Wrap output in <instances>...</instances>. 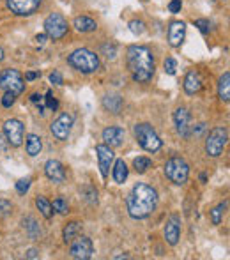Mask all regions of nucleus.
Wrapping results in <instances>:
<instances>
[{
    "label": "nucleus",
    "instance_id": "23",
    "mask_svg": "<svg viewBox=\"0 0 230 260\" xmlns=\"http://www.w3.org/2000/svg\"><path fill=\"white\" fill-rule=\"evenodd\" d=\"M128 179V166L124 163V159H117L113 165V181L117 184H123Z\"/></svg>",
    "mask_w": 230,
    "mask_h": 260
},
{
    "label": "nucleus",
    "instance_id": "12",
    "mask_svg": "<svg viewBox=\"0 0 230 260\" xmlns=\"http://www.w3.org/2000/svg\"><path fill=\"white\" fill-rule=\"evenodd\" d=\"M71 126H73V117L69 113H62L57 120L51 122L50 129L57 140H68L69 133H71Z\"/></svg>",
    "mask_w": 230,
    "mask_h": 260
},
{
    "label": "nucleus",
    "instance_id": "33",
    "mask_svg": "<svg viewBox=\"0 0 230 260\" xmlns=\"http://www.w3.org/2000/svg\"><path fill=\"white\" fill-rule=\"evenodd\" d=\"M128 27H130V30L135 34V36H140V34L145 32V23L142 22V20H131Z\"/></svg>",
    "mask_w": 230,
    "mask_h": 260
},
{
    "label": "nucleus",
    "instance_id": "28",
    "mask_svg": "<svg viewBox=\"0 0 230 260\" xmlns=\"http://www.w3.org/2000/svg\"><path fill=\"white\" fill-rule=\"evenodd\" d=\"M80 193H82L83 200H85L87 204H90V206H96V204H97V191L92 188V186H89V184L83 186Z\"/></svg>",
    "mask_w": 230,
    "mask_h": 260
},
{
    "label": "nucleus",
    "instance_id": "3",
    "mask_svg": "<svg viewBox=\"0 0 230 260\" xmlns=\"http://www.w3.org/2000/svg\"><path fill=\"white\" fill-rule=\"evenodd\" d=\"M68 62L71 68H75L76 71L80 73H85V75L96 73L97 69L101 68L99 57H97L94 51L87 50V48H78V50H75L68 57Z\"/></svg>",
    "mask_w": 230,
    "mask_h": 260
},
{
    "label": "nucleus",
    "instance_id": "48",
    "mask_svg": "<svg viewBox=\"0 0 230 260\" xmlns=\"http://www.w3.org/2000/svg\"><path fill=\"white\" fill-rule=\"evenodd\" d=\"M4 58H6V51L2 50V48H0V62L4 60Z\"/></svg>",
    "mask_w": 230,
    "mask_h": 260
},
{
    "label": "nucleus",
    "instance_id": "24",
    "mask_svg": "<svg viewBox=\"0 0 230 260\" xmlns=\"http://www.w3.org/2000/svg\"><path fill=\"white\" fill-rule=\"evenodd\" d=\"M43 149V144H41V138L37 135H29L27 137V154L29 156H37Z\"/></svg>",
    "mask_w": 230,
    "mask_h": 260
},
{
    "label": "nucleus",
    "instance_id": "27",
    "mask_svg": "<svg viewBox=\"0 0 230 260\" xmlns=\"http://www.w3.org/2000/svg\"><path fill=\"white\" fill-rule=\"evenodd\" d=\"M36 206H37V209L41 211V214H43L46 220H50L51 216H53V209H51V204L48 202L44 197H37L36 199Z\"/></svg>",
    "mask_w": 230,
    "mask_h": 260
},
{
    "label": "nucleus",
    "instance_id": "41",
    "mask_svg": "<svg viewBox=\"0 0 230 260\" xmlns=\"http://www.w3.org/2000/svg\"><path fill=\"white\" fill-rule=\"evenodd\" d=\"M204 131H205V124L204 122L197 124V126H191L190 127V137H191V135H193V137H200Z\"/></svg>",
    "mask_w": 230,
    "mask_h": 260
},
{
    "label": "nucleus",
    "instance_id": "10",
    "mask_svg": "<svg viewBox=\"0 0 230 260\" xmlns=\"http://www.w3.org/2000/svg\"><path fill=\"white\" fill-rule=\"evenodd\" d=\"M69 253H71L73 258L78 260H89L94 253V246L92 241L89 237H78L76 235L71 241V248H69Z\"/></svg>",
    "mask_w": 230,
    "mask_h": 260
},
{
    "label": "nucleus",
    "instance_id": "39",
    "mask_svg": "<svg viewBox=\"0 0 230 260\" xmlns=\"http://www.w3.org/2000/svg\"><path fill=\"white\" fill-rule=\"evenodd\" d=\"M44 103H46V106L50 110H57L59 108V101L53 98V94H51V92H48V94H46V98H44Z\"/></svg>",
    "mask_w": 230,
    "mask_h": 260
},
{
    "label": "nucleus",
    "instance_id": "20",
    "mask_svg": "<svg viewBox=\"0 0 230 260\" xmlns=\"http://www.w3.org/2000/svg\"><path fill=\"white\" fill-rule=\"evenodd\" d=\"M73 27H75L78 32H94V30L97 29V23L94 22L92 18H89V16H78V18H75V22H73Z\"/></svg>",
    "mask_w": 230,
    "mask_h": 260
},
{
    "label": "nucleus",
    "instance_id": "4",
    "mask_svg": "<svg viewBox=\"0 0 230 260\" xmlns=\"http://www.w3.org/2000/svg\"><path fill=\"white\" fill-rule=\"evenodd\" d=\"M135 137H137L140 147L145 149L147 152H158L161 149V140H159L158 133L152 129L151 124H137L135 126Z\"/></svg>",
    "mask_w": 230,
    "mask_h": 260
},
{
    "label": "nucleus",
    "instance_id": "47",
    "mask_svg": "<svg viewBox=\"0 0 230 260\" xmlns=\"http://www.w3.org/2000/svg\"><path fill=\"white\" fill-rule=\"evenodd\" d=\"M30 99H32V103H41V101H43V98H41L39 94H32V96H30Z\"/></svg>",
    "mask_w": 230,
    "mask_h": 260
},
{
    "label": "nucleus",
    "instance_id": "6",
    "mask_svg": "<svg viewBox=\"0 0 230 260\" xmlns=\"http://www.w3.org/2000/svg\"><path fill=\"white\" fill-rule=\"evenodd\" d=\"M165 175L174 184H184L190 175V165L183 158H170L165 165Z\"/></svg>",
    "mask_w": 230,
    "mask_h": 260
},
{
    "label": "nucleus",
    "instance_id": "5",
    "mask_svg": "<svg viewBox=\"0 0 230 260\" xmlns=\"http://www.w3.org/2000/svg\"><path fill=\"white\" fill-rule=\"evenodd\" d=\"M0 89L6 92H13L15 96H20L25 91V80L18 69H4L0 73Z\"/></svg>",
    "mask_w": 230,
    "mask_h": 260
},
{
    "label": "nucleus",
    "instance_id": "17",
    "mask_svg": "<svg viewBox=\"0 0 230 260\" xmlns=\"http://www.w3.org/2000/svg\"><path fill=\"white\" fill-rule=\"evenodd\" d=\"M124 137H126L124 129L123 127H117V126H110L103 131V140L108 147H119V145H123Z\"/></svg>",
    "mask_w": 230,
    "mask_h": 260
},
{
    "label": "nucleus",
    "instance_id": "30",
    "mask_svg": "<svg viewBox=\"0 0 230 260\" xmlns=\"http://www.w3.org/2000/svg\"><path fill=\"white\" fill-rule=\"evenodd\" d=\"M226 209V204H219L218 207H214V209L211 211V220L214 225H219L221 223V218H223V213H225Z\"/></svg>",
    "mask_w": 230,
    "mask_h": 260
},
{
    "label": "nucleus",
    "instance_id": "35",
    "mask_svg": "<svg viewBox=\"0 0 230 260\" xmlns=\"http://www.w3.org/2000/svg\"><path fill=\"white\" fill-rule=\"evenodd\" d=\"M163 66H165V73H166V75H170V76L176 75V71H177V62H176V58L168 57Z\"/></svg>",
    "mask_w": 230,
    "mask_h": 260
},
{
    "label": "nucleus",
    "instance_id": "42",
    "mask_svg": "<svg viewBox=\"0 0 230 260\" xmlns=\"http://www.w3.org/2000/svg\"><path fill=\"white\" fill-rule=\"evenodd\" d=\"M50 82L53 83V85H62L64 83V80H62V75L59 71H53L50 75Z\"/></svg>",
    "mask_w": 230,
    "mask_h": 260
},
{
    "label": "nucleus",
    "instance_id": "18",
    "mask_svg": "<svg viewBox=\"0 0 230 260\" xmlns=\"http://www.w3.org/2000/svg\"><path fill=\"white\" fill-rule=\"evenodd\" d=\"M200 89H202L200 75H198V71L191 69L186 75V78H184V91H186V94H197V92H200Z\"/></svg>",
    "mask_w": 230,
    "mask_h": 260
},
{
    "label": "nucleus",
    "instance_id": "25",
    "mask_svg": "<svg viewBox=\"0 0 230 260\" xmlns=\"http://www.w3.org/2000/svg\"><path fill=\"white\" fill-rule=\"evenodd\" d=\"M80 230H82V223H80V221H71V223L66 225L64 232H62L64 242H71L73 239H75L76 235L80 234Z\"/></svg>",
    "mask_w": 230,
    "mask_h": 260
},
{
    "label": "nucleus",
    "instance_id": "44",
    "mask_svg": "<svg viewBox=\"0 0 230 260\" xmlns=\"http://www.w3.org/2000/svg\"><path fill=\"white\" fill-rule=\"evenodd\" d=\"M27 258H39V251H37V249H29V251H27Z\"/></svg>",
    "mask_w": 230,
    "mask_h": 260
},
{
    "label": "nucleus",
    "instance_id": "11",
    "mask_svg": "<svg viewBox=\"0 0 230 260\" xmlns=\"http://www.w3.org/2000/svg\"><path fill=\"white\" fill-rule=\"evenodd\" d=\"M4 135L8 138L9 145L20 147L23 142V124L18 119H9L4 124Z\"/></svg>",
    "mask_w": 230,
    "mask_h": 260
},
{
    "label": "nucleus",
    "instance_id": "22",
    "mask_svg": "<svg viewBox=\"0 0 230 260\" xmlns=\"http://www.w3.org/2000/svg\"><path fill=\"white\" fill-rule=\"evenodd\" d=\"M103 106L111 113H121L123 110V98L121 96H104L103 98Z\"/></svg>",
    "mask_w": 230,
    "mask_h": 260
},
{
    "label": "nucleus",
    "instance_id": "38",
    "mask_svg": "<svg viewBox=\"0 0 230 260\" xmlns=\"http://www.w3.org/2000/svg\"><path fill=\"white\" fill-rule=\"evenodd\" d=\"M15 99H16V96L13 94V92H6L4 98H2V106H6V108H11V106L15 105Z\"/></svg>",
    "mask_w": 230,
    "mask_h": 260
},
{
    "label": "nucleus",
    "instance_id": "14",
    "mask_svg": "<svg viewBox=\"0 0 230 260\" xmlns=\"http://www.w3.org/2000/svg\"><path fill=\"white\" fill-rule=\"evenodd\" d=\"M174 120H176L177 133L183 138H190V127H191V117L186 108H177L174 113Z\"/></svg>",
    "mask_w": 230,
    "mask_h": 260
},
{
    "label": "nucleus",
    "instance_id": "45",
    "mask_svg": "<svg viewBox=\"0 0 230 260\" xmlns=\"http://www.w3.org/2000/svg\"><path fill=\"white\" fill-rule=\"evenodd\" d=\"M46 39H48V36H46V34H37V36H36V41H37V43H39V44H44V43H46Z\"/></svg>",
    "mask_w": 230,
    "mask_h": 260
},
{
    "label": "nucleus",
    "instance_id": "15",
    "mask_svg": "<svg viewBox=\"0 0 230 260\" xmlns=\"http://www.w3.org/2000/svg\"><path fill=\"white\" fill-rule=\"evenodd\" d=\"M44 173L51 182H57V184L66 181V170L62 163L57 161V159H48L46 165H44Z\"/></svg>",
    "mask_w": 230,
    "mask_h": 260
},
{
    "label": "nucleus",
    "instance_id": "43",
    "mask_svg": "<svg viewBox=\"0 0 230 260\" xmlns=\"http://www.w3.org/2000/svg\"><path fill=\"white\" fill-rule=\"evenodd\" d=\"M8 149H9L8 138H6L4 133H0V152H2V154H6V152H8Z\"/></svg>",
    "mask_w": 230,
    "mask_h": 260
},
{
    "label": "nucleus",
    "instance_id": "46",
    "mask_svg": "<svg viewBox=\"0 0 230 260\" xmlns=\"http://www.w3.org/2000/svg\"><path fill=\"white\" fill-rule=\"evenodd\" d=\"M37 76H39V73H34V71H29L25 75V80H29V82H32V80H36Z\"/></svg>",
    "mask_w": 230,
    "mask_h": 260
},
{
    "label": "nucleus",
    "instance_id": "7",
    "mask_svg": "<svg viewBox=\"0 0 230 260\" xmlns=\"http://www.w3.org/2000/svg\"><path fill=\"white\" fill-rule=\"evenodd\" d=\"M226 140H228V133H226L225 127H214L209 133L207 140H205V152L211 158H218V156H221L223 149H225Z\"/></svg>",
    "mask_w": 230,
    "mask_h": 260
},
{
    "label": "nucleus",
    "instance_id": "26",
    "mask_svg": "<svg viewBox=\"0 0 230 260\" xmlns=\"http://www.w3.org/2000/svg\"><path fill=\"white\" fill-rule=\"evenodd\" d=\"M22 225H23V228H25L27 232H29V235L32 239H37L41 235V228H39V225L36 223V220H34L32 216H27V218H23V221H22Z\"/></svg>",
    "mask_w": 230,
    "mask_h": 260
},
{
    "label": "nucleus",
    "instance_id": "32",
    "mask_svg": "<svg viewBox=\"0 0 230 260\" xmlns=\"http://www.w3.org/2000/svg\"><path fill=\"white\" fill-rule=\"evenodd\" d=\"M101 51H103V55L108 58V60H113V58L117 57V46H115L113 43H106V44H103V48H101Z\"/></svg>",
    "mask_w": 230,
    "mask_h": 260
},
{
    "label": "nucleus",
    "instance_id": "2",
    "mask_svg": "<svg viewBox=\"0 0 230 260\" xmlns=\"http://www.w3.org/2000/svg\"><path fill=\"white\" fill-rule=\"evenodd\" d=\"M126 60H128V69L133 75L135 82L145 83L152 78L154 75V57H152L151 50L147 46H133L128 48L126 51Z\"/></svg>",
    "mask_w": 230,
    "mask_h": 260
},
{
    "label": "nucleus",
    "instance_id": "40",
    "mask_svg": "<svg viewBox=\"0 0 230 260\" xmlns=\"http://www.w3.org/2000/svg\"><path fill=\"white\" fill-rule=\"evenodd\" d=\"M181 9H183V2H181V0H170L168 11L172 13V15H177V13H181Z\"/></svg>",
    "mask_w": 230,
    "mask_h": 260
},
{
    "label": "nucleus",
    "instance_id": "8",
    "mask_svg": "<svg viewBox=\"0 0 230 260\" xmlns=\"http://www.w3.org/2000/svg\"><path fill=\"white\" fill-rule=\"evenodd\" d=\"M68 22L61 13H51L50 16H46L44 20V34L51 39L59 41L68 34Z\"/></svg>",
    "mask_w": 230,
    "mask_h": 260
},
{
    "label": "nucleus",
    "instance_id": "1",
    "mask_svg": "<svg viewBox=\"0 0 230 260\" xmlns=\"http://www.w3.org/2000/svg\"><path fill=\"white\" fill-rule=\"evenodd\" d=\"M156 206H158V193L152 186L144 184V182L135 184L128 195V213L135 220H144L151 216Z\"/></svg>",
    "mask_w": 230,
    "mask_h": 260
},
{
    "label": "nucleus",
    "instance_id": "16",
    "mask_svg": "<svg viewBox=\"0 0 230 260\" xmlns=\"http://www.w3.org/2000/svg\"><path fill=\"white\" fill-rule=\"evenodd\" d=\"M186 36V23L184 22H172L168 27V43L170 46L179 48Z\"/></svg>",
    "mask_w": 230,
    "mask_h": 260
},
{
    "label": "nucleus",
    "instance_id": "37",
    "mask_svg": "<svg viewBox=\"0 0 230 260\" xmlns=\"http://www.w3.org/2000/svg\"><path fill=\"white\" fill-rule=\"evenodd\" d=\"M195 27H198V30H200L202 34H209V29H211V25H209V20H195Z\"/></svg>",
    "mask_w": 230,
    "mask_h": 260
},
{
    "label": "nucleus",
    "instance_id": "29",
    "mask_svg": "<svg viewBox=\"0 0 230 260\" xmlns=\"http://www.w3.org/2000/svg\"><path fill=\"white\" fill-rule=\"evenodd\" d=\"M133 166L138 173H145L149 168H152V161L149 158H145V156H140V158H135Z\"/></svg>",
    "mask_w": 230,
    "mask_h": 260
},
{
    "label": "nucleus",
    "instance_id": "31",
    "mask_svg": "<svg viewBox=\"0 0 230 260\" xmlns=\"http://www.w3.org/2000/svg\"><path fill=\"white\" fill-rule=\"evenodd\" d=\"M51 209H53V213H59V214H66L68 213V202H66L64 199H55L53 204H51Z\"/></svg>",
    "mask_w": 230,
    "mask_h": 260
},
{
    "label": "nucleus",
    "instance_id": "36",
    "mask_svg": "<svg viewBox=\"0 0 230 260\" xmlns=\"http://www.w3.org/2000/svg\"><path fill=\"white\" fill-rule=\"evenodd\" d=\"M30 188V179H20L18 182H16V191L20 193V195H25L27 191H29Z\"/></svg>",
    "mask_w": 230,
    "mask_h": 260
},
{
    "label": "nucleus",
    "instance_id": "21",
    "mask_svg": "<svg viewBox=\"0 0 230 260\" xmlns=\"http://www.w3.org/2000/svg\"><path fill=\"white\" fill-rule=\"evenodd\" d=\"M218 96L221 101L228 103L230 99V73H223V76L219 78V83H218Z\"/></svg>",
    "mask_w": 230,
    "mask_h": 260
},
{
    "label": "nucleus",
    "instance_id": "19",
    "mask_svg": "<svg viewBox=\"0 0 230 260\" xmlns=\"http://www.w3.org/2000/svg\"><path fill=\"white\" fill-rule=\"evenodd\" d=\"M179 235H181V230H179V225H177V218H170L165 225V239L170 246H176L179 242Z\"/></svg>",
    "mask_w": 230,
    "mask_h": 260
},
{
    "label": "nucleus",
    "instance_id": "9",
    "mask_svg": "<svg viewBox=\"0 0 230 260\" xmlns=\"http://www.w3.org/2000/svg\"><path fill=\"white\" fill-rule=\"evenodd\" d=\"M43 0H6L9 11L16 16H30L39 9Z\"/></svg>",
    "mask_w": 230,
    "mask_h": 260
},
{
    "label": "nucleus",
    "instance_id": "13",
    "mask_svg": "<svg viewBox=\"0 0 230 260\" xmlns=\"http://www.w3.org/2000/svg\"><path fill=\"white\" fill-rule=\"evenodd\" d=\"M96 154H97V163H99V170H101V175L104 179L108 177V170H110L111 163H113V151L111 147H108L106 144H101L96 147Z\"/></svg>",
    "mask_w": 230,
    "mask_h": 260
},
{
    "label": "nucleus",
    "instance_id": "34",
    "mask_svg": "<svg viewBox=\"0 0 230 260\" xmlns=\"http://www.w3.org/2000/svg\"><path fill=\"white\" fill-rule=\"evenodd\" d=\"M13 213V204L9 200L0 199V218H6Z\"/></svg>",
    "mask_w": 230,
    "mask_h": 260
}]
</instances>
